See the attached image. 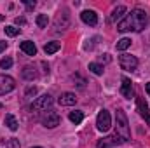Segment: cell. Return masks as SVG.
<instances>
[{"mask_svg": "<svg viewBox=\"0 0 150 148\" xmlns=\"http://www.w3.org/2000/svg\"><path fill=\"white\" fill-rule=\"evenodd\" d=\"M131 45V38H120L117 42V51H126Z\"/></svg>", "mask_w": 150, "mask_h": 148, "instance_id": "cell-21", "label": "cell"}, {"mask_svg": "<svg viewBox=\"0 0 150 148\" xmlns=\"http://www.w3.org/2000/svg\"><path fill=\"white\" fill-rule=\"evenodd\" d=\"M59 47H61L59 42H49V44L44 45V51H45V54H54V52L59 51Z\"/></svg>", "mask_w": 150, "mask_h": 148, "instance_id": "cell-18", "label": "cell"}, {"mask_svg": "<svg viewBox=\"0 0 150 148\" xmlns=\"http://www.w3.org/2000/svg\"><path fill=\"white\" fill-rule=\"evenodd\" d=\"M5 47H7V44L0 40V52H4V51H5Z\"/></svg>", "mask_w": 150, "mask_h": 148, "instance_id": "cell-29", "label": "cell"}, {"mask_svg": "<svg viewBox=\"0 0 150 148\" xmlns=\"http://www.w3.org/2000/svg\"><path fill=\"white\" fill-rule=\"evenodd\" d=\"M149 23V14L143 9H133L120 23H117L119 32H142Z\"/></svg>", "mask_w": 150, "mask_h": 148, "instance_id": "cell-1", "label": "cell"}, {"mask_svg": "<svg viewBox=\"0 0 150 148\" xmlns=\"http://www.w3.org/2000/svg\"><path fill=\"white\" fill-rule=\"evenodd\" d=\"M4 122H5V125H7L11 131H16V129H18V120H16V117H14V115L7 113V115H5V118H4Z\"/></svg>", "mask_w": 150, "mask_h": 148, "instance_id": "cell-17", "label": "cell"}, {"mask_svg": "<svg viewBox=\"0 0 150 148\" xmlns=\"http://www.w3.org/2000/svg\"><path fill=\"white\" fill-rule=\"evenodd\" d=\"M19 28H16V26H5V33L9 35V37H16V35H19Z\"/></svg>", "mask_w": 150, "mask_h": 148, "instance_id": "cell-23", "label": "cell"}, {"mask_svg": "<svg viewBox=\"0 0 150 148\" xmlns=\"http://www.w3.org/2000/svg\"><path fill=\"white\" fill-rule=\"evenodd\" d=\"M110 125H112V117H110V113L107 110H101L98 113V117H96V127H98V131L107 132V131L110 129Z\"/></svg>", "mask_w": 150, "mask_h": 148, "instance_id": "cell-4", "label": "cell"}, {"mask_svg": "<svg viewBox=\"0 0 150 148\" xmlns=\"http://www.w3.org/2000/svg\"><path fill=\"white\" fill-rule=\"evenodd\" d=\"M89 70L94 75H103V66L100 63H89Z\"/></svg>", "mask_w": 150, "mask_h": 148, "instance_id": "cell-22", "label": "cell"}, {"mask_svg": "<svg viewBox=\"0 0 150 148\" xmlns=\"http://www.w3.org/2000/svg\"><path fill=\"white\" fill-rule=\"evenodd\" d=\"M136 106H138V111H140V115L147 120L150 124V110H149V105L145 103V99L142 98V96H136Z\"/></svg>", "mask_w": 150, "mask_h": 148, "instance_id": "cell-10", "label": "cell"}, {"mask_svg": "<svg viewBox=\"0 0 150 148\" xmlns=\"http://www.w3.org/2000/svg\"><path fill=\"white\" fill-rule=\"evenodd\" d=\"M147 92H149V96H150V82L147 84Z\"/></svg>", "mask_w": 150, "mask_h": 148, "instance_id": "cell-30", "label": "cell"}, {"mask_svg": "<svg viewBox=\"0 0 150 148\" xmlns=\"http://www.w3.org/2000/svg\"><path fill=\"white\" fill-rule=\"evenodd\" d=\"M40 122H42L45 127L52 129V127L59 125V115H58L56 111H51V110H49V111H44V115H42Z\"/></svg>", "mask_w": 150, "mask_h": 148, "instance_id": "cell-6", "label": "cell"}, {"mask_svg": "<svg viewBox=\"0 0 150 148\" xmlns=\"http://www.w3.org/2000/svg\"><path fill=\"white\" fill-rule=\"evenodd\" d=\"M68 118H70L74 124H80L82 118H84V113H82V111H72V113L68 115Z\"/></svg>", "mask_w": 150, "mask_h": 148, "instance_id": "cell-20", "label": "cell"}, {"mask_svg": "<svg viewBox=\"0 0 150 148\" xmlns=\"http://www.w3.org/2000/svg\"><path fill=\"white\" fill-rule=\"evenodd\" d=\"M58 101H59L61 106H74L75 103H77V96H75L74 92H63Z\"/></svg>", "mask_w": 150, "mask_h": 148, "instance_id": "cell-12", "label": "cell"}, {"mask_svg": "<svg viewBox=\"0 0 150 148\" xmlns=\"http://www.w3.org/2000/svg\"><path fill=\"white\" fill-rule=\"evenodd\" d=\"M21 77H23L25 80H33V78H37V72H35V68H33V66L26 65V66L21 70Z\"/></svg>", "mask_w": 150, "mask_h": 148, "instance_id": "cell-16", "label": "cell"}, {"mask_svg": "<svg viewBox=\"0 0 150 148\" xmlns=\"http://www.w3.org/2000/svg\"><path fill=\"white\" fill-rule=\"evenodd\" d=\"M25 5H26L28 11H33L35 9V2H25Z\"/></svg>", "mask_w": 150, "mask_h": 148, "instance_id": "cell-26", "label": "cell"}, {"mask_svg": "<svg viewBox=\"0 0 150 148\" xmlns=\"http://www.w3.org/2000/svg\"><path fill=\"white\" fill-rule=\"evenodd\" d=\"M68 25H70V19H68L67 11L59 12V14H58V18H56V28H58V32L67 30V28H68Z\"/></svg>", "mask_w": 150, "mask_h": 148, "instance_id": "cell-11", "label": "cell"}, {"mask_svg": "<svg viewBox=\"0 0 150 148\" xmlns=\"http://www.w3.org/2000/svg\"><path fill=\"white\" fill-rule=\"evenodd\" d=\"M5 147L7 148H19L21 145H19V140H7V143H5Z\"/></svg>", "mask_w": 150, "mask_h": 148, "instance_id": "cell-25", "label": "cell"}, {"mask_svg": "<svg viewBox=\"0 0 150 148\" xmlns=\"http://www.w3.org/2000/svg\"><path fill=\"white\" fill-rule=\"evenodd\" d=\"M21 51H23L25 54H28V56H35V54H37V47H35V44H33L32 40L21 42Z\"/></svg>", "mask_w": 150, "mask_h": 148, "instance_id": "cell-15", "label": "cell"}, {"mask_svg": "<svg viewBox=\"0 0 150 148\" xmlns=\"http://www.w3.org/2000/svg\"><path fill=\"white\" fill-rule=\"evenodd\" d=\"M51 106H52V98L49 94H42L32 103L30 108H32V111H47Z\"/></svg>", "mask_w": 150, "mask_h": 148, "instance_id": "cell-3", "label": "cell"}, {"mask_svg": "<svg viewBox=\"0 0 150 148\" xmlns=\"http://www.w3.org/2000/svg\"><path fill=\"white\" fill-rule=\"evenodd\" d=\"M115 134H119L124 141L129 140V124H127V117L122 110H117L115 113Z\"/></svg>", "mask_w": 150, "mask_h": 148, "instance_id": "cell-2", "label": "cell"}, {"mask_svg": "<svg viewBox=\"0 0 150 148\" xmlns=\"http://www.w3.org/2000/svg\"><path fill=\"white\" fill-rule=\"evenodd\" d=\"M0 66H2L4 70H9V68L12 66V59H11V58H4V59L0 61Z\"/></svg>", "mask_w": 150, "mask_h": 148, "instance_id": "cell-24", "label": "cell"}, {"mask_svg": "<svg viewBox=\"0 0 150 148\" xmlns=\"http://www.w3.org/2000/svg\"><path fill=\"white\" fill-rule=\"evenodd\" d=\"M47 23H49L47 14H38L37 16V26L38 28H47Z\"/></svg>", "mask_w": 150, "mask_h": 148, "instance_id": "cell-19", "label": "cell"}, {"mask_svg": "<svg viewBox=\"0 0 150 148\" xmlns=\"http://www.w3.org/2000/svg\"><path fill=\"white\" fill-rule=\"evenodd\" d=\"M127 12V9L124 7V5H119V7H115L112 12V16H110V21L112 23H120L122 19H124V14Z\"/></svg>", "mask_w": 150, "mask_h": 148, "instance_id": "cell-14", "label": "cell"}, {"mask_svg": "<svg viewBox=\"0 0 150 148\" xmlns=\"http://www.w3.org/2000/svg\"><path fill=\"white\" fill-rule=\"evenodd\" d=\"M2 21H4V16H2V14H0V23H2Z\"/></svg>", "mask_w": 150, "mask_h": 148, "instance_id": "cell-31", "label": "cell"}, {"mask_svg": "<svg viewBox=\"0 0 150 148\" xmlns=\"http://www.w3.org/2000/svg\"><path fill=\"white\" fill-rule=\"evenodd\" d=\"M119 63H120V68L126 70V72H134L136 66H138V59L131 54H122L119 58Z\"/></svg>", "mask_w": 150, "mask_h": 148, "instance_id": "cell-5", "label": "cell"}, {"mask_svg": "<svg viewBox=\"0 0 150 148\" xmlns=\"http://www.w3.org/2000/svg\"><path fill=\"white\" fill-rule=\"evenodd\" d=\"M37 92V89L35 87H28V91H26V96H32V94H35Z\"/></svg>", "mask_w": 150, "mask_h": 148, "instance_id": "cell-27", "label": "cell"}, {"mask_svg": "<svg viewBox=\"0 0 150 148\" xmlns=\"http://www.w3.org/2000/svg\"><path fill=\"white\" fill-rule=\"evenodd\" d=\"M120 92H122V96L124 98H127V99H131V98H134V89H133V82L127 78V77H122V85H120Z\"/></svg>", "mask_w": 150, "mask_h": 148, "instance_id": "cell-9", "label": "cell"}, {"mask_svg": "<svg viewBox=\"0 0 150 148\" xmlns=\"http://www.w3.org/2000/svg\"><path fill=\"white\" fill-rule=\"evenodd\" d=\"M25 18H16V25H25Z\"/></svg>", "mask_w": 150, "mask_h": 148, "instance_id": "cell-28", "label": "cell"}, {"mask_svg": "<svg viewBox=\"0 0 150 148\" xmlns=\"http://www.w3.org/2000/svg\"><path fill=\"white\" fill-rule=\"evenodd\" d=\"M124 143V140L119 136V134H112V136H107V138H103V140H100L98 141V148H112V147H119V145H122Z\"/></svg>", "mask_w": 150, "mask_h": 148, "instance_id": "cell-7", "label": "cell"}, {"mask_svg": "<svg viewBox=\"0 0 150 148\" xmlns=\"http://www.w3.org/2000/svg\"><path fill=\"white\" fill-rule=\"evenodd\" d=\"M80 19H82L86 25H89V26H94V25L98 23V16H96L94 11H84V12L80 14Z\"/></svg>", "mask_w": 150, "mask_h": 148, "instance_id": "cell-13", "label": "cell"}, {"mask_svg": "<svg viewBox=\"0 0 150 148\" xmlns=\"http://www.w3.org/2000/svg\"><path fill=\"white\" fill-rule=\"evenodd\" d=\"M32 148H40V147H32Z\"/></svg>", "mask_w": 150, "mask_h": 148, "instance_id": "cell-32", "label": "cell"}, {"mask_svg": "<svg viewBox=\"0 0 150 148\" xmlns=\"http://www.w3.org/2000/svg\"><path fill=\"white\" fill-rule=\"evenodd\" d=\"M16 87V80L9 75H0V96L11 92Z\"/></svg>", "mask_w": 150, "mask_h": 148, "instance_id": "cell-8", "label": "cell"}]
</instances>
